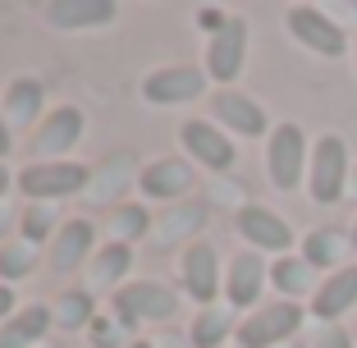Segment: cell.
Masks as SVG:
<instances>
[{
    "label": "cell",
    "instance_id": "obj_11",
    "mask_svg": "<svg viewBox=\"0 0 357 348\" xmlns=\"http://www.w3.org/2000/svg\"><path fill=\"white\" fill-rule=\"evenodd\" d=\"M92 257H96V225L83 220V215L64 220L60 234L46 243V266H51L55 275H74V271H83V262H92Z\"/></svg>",
    "mask_w": 357,
    "mask_h": 348
},
{
    "label": "cell",
    "instance_id": "obj_19",
    "mask_svg": "<svg viewBox=\"0 0 357 348\" xmlns=\"http://www.w3.org/2000/svg\"><path fill=\"white\" fill-rule=\"evenodd\" d=\"M206 225V202H178V206H165L151 225V239L156 248H174V243H192V234Z\"/></svg>",
    "mask_w": 357,
    "mask_h": 348
},
{
    "label": "cell",
    "instance_id": "obj_40",
    "mask_svg": "<svg viewBox=\"0 0 357 348\" xmlns=\"http://www.w3.org/2000/svg\"><path fill=\"white\" fill-rule=\"evenodd\" d=\"M284 348H312V344H298V339H294V344H284Z\"/></svg>",
    "mask_w": 357,
    "mask_h": 348
},
{
    "label": "cell",
    "instance_id": "obj_16",
    "mask_svg": "<svg viewBox=\"0 0 357 348\" xmlns=\"http://www.w3.org/2000/svg\"><path fill=\"white\" fill-rule=\"evenodd\" d=\"M137 188L142 197L151 202H178L192 192V160H178V156H160L151 165H142L137 174Z\"/></svg>",
    "mask_w": 357,
    "mask_h": 348
},
{
    "label": "cell",
    "instance_id": "obj_32",
    "mask_svg": "<svg viewBox=\"0 0 357 348\" xmlns=\"http://www.w3.org/2000/svg\"><path fill=\"white\" fill-rule=\"evenodd\" d=\"M312 348H353V335H348L344 326H316L312 330Z\"/></svg>",
    "mask_w": 357,
    "mask_h": 348
},
{
    "label": "cell",
    "instance_id": "obj_10",
    "mask_svg": "<svg viewBox=\"0 0 357 348\" xmlns=\"http://www.w3.org/2000/svg\"><path fill=\"white\" fill-rule=\"evenodd\" d=\"M243 60H248V19L229 14V23L206 42V64H202V69H206L211 83L229 87L234 78L243 74Z\"/></svg>",
    "mask_w": 357,
    "mask_h": 348
},
{
    "label": "cell",
    "instance_id": "obj_8",
    "mask_svg": "<svg viewBox=\"0 0 357 348\" xmlns=\"http://www.w3.org/2000/svg\"><path fill=\"white\" fill-rule=\"evenodd\" d=\"M206 69H197V64H165L142 78V101L147 106H188V101L206 96Z\"/></svg>",
    "mask_w": 357,
    "mask_h": 348
},
{
    "label": "cell",
    "instance_id": "obj_39",
    "mask_svg": "<svg viewBox=\"0 0 357 348\" xmlns=\"http://www.w3.org/2000/svg\"><path fill=\"white\" fill-rule=\"evenodd\" d=\"M348 197L357 202V165H353V174H348Z\"/></svg>",
    "mask_w": 357,
    "mask_h": 348
},
{
    "label": "cell",
    "instance_id": "obj_7",
    "mask_svg": "<svg viewBox=\"0 0 357 348\" xmlns=\"http://www.w3.org/2000/svg\"><path fill=\"white\" fill-rule=\"evenodd\" d=\"M178 142H183L188 160H197L211 174H225V169H234V160H238L234 137L225 133L215 119H183V124H178Z\"/></svg>",
    "mask_w": 357,
    "mask_h": 348
},
{
    "label": "cell",
    "instance_id": "obj_12",
    "mask_svg": "<svg viewBox=\"0 0 357 348\" xmlns=\"http://www.w3.org/2000/svg\"><path fill=\"white\" fill-rule=\"evenodd\" d=\"M178 275H183V294L192 298V303L211 307L215 303V294L225 289L220 280V252L211 248V243H188L183 248V257H178Z\"/></svg>",
    "mask_w": 357,
    "mask_h": 348
},
{
    "label": "cell",
    "instance_id": "obj_41",
    "mask_svg": "<svg viewBox=\"0 0 357 348\" xmlns=\"http://www.w3.org/2000/svg\"><path fill=\"white\" fill-rule=\"evenodd\" d=\"M348 234H353V252H357V225H353V229H348Z\"/></svg>",
    "mask_w": 357,
    "mask_h": 348
},
{
    "label": "cell",
    "instance_id": "obj_20",
    "mask_svg": "<svg viewBox=\"0 0 357 348\" xmlns=\"http://www.w3.org/2000/svg\"><path fill=\"white\" fill-rule=\"evenodd\" d=\"M353 252V234L335 229V225H326V229H312L303 239V262L312 266V271H344V257Z\"/></svg>",
    "mask_w": 357,
    "mask_h": 348
},
{
    "label": "cell",
    "instance_id": "obj_37",
    "mask_svg": "<svg viewBox=\"0 0 357 348\" xmlns=\"http://www.w3.org/2000/svg\"><path fill=\"white\" fill-rule=\"evenodd\" d=\"M14 151V133H10V124H5V110H0V160Z\"/></svg>",
    "mask_w": 357,
    "mask_h": 348
},
{
    "label": "cell",
    "instance_id": "obj_5",
    "mask_svg": "<svg viewBox=\"0 0 357 348\" xmlns=\"http://www.w3.org/2000/svg\"><path fill=\"white\" fill-rule=\"evenodd\" d=\"M284 28H289V37H294L298 46H307V51L321 55V60H339V55L348 51L344 28H339L326 10H316V5H294V10L284 14Z\"/></svg>",
    "mask_w": 357,
    "mask_h": 348
},
{
    "label": "cell",
    "instance_id": "obj_18",
    "mask_svg": "<svg viewBox=\"0 0 357 348\" xmlns=\"http://www.w3.org/2000/svg\"><path fill=\"white\" fill-rule=\"evenodd\" d=\"M348 307H357V266H344V271L326 275L312 294V317L316 326H335Z\"/></svg>",
    "mask_w": 357,
    "mask_h": 348
},
{
    "label": "cell",
    "instance_id": "obj_1",
    "mask_svg": "<svg viewBox=\"0 0 357 348\" xmlns=\"http://www.w3.org/2000/svg\"><path fill=\"white\" fill-rule=\"evenodd\" d=\"M348 174H353L348 142L339 133H321L312 142V165H307V192L316 206H335L339 197H348Z\"/></svg>",
    "mask_w": 357,
    "mask_h": 348
},
{
    "label": "cell",
    "instance_id": "obj_6",
    "mask_svg": "<svg viewBox=\"0 0 357 348\" xmlns=\"http://www.w3.org/2000/svg\"><path fill=\"white\" fill-rule=\"evenodd\" d=\"M110 303H115V317L124 321L128 330H133L137 321H169V317H178V294L169 285H160V280L124 285Z\"/></svg>",
    "mask_w": 357,
    "mask_h": 348
},
{
    "label": "cell",
    "instance_id": "obj_24",
    "mask_svg": "<svg viewBox=\"0 0 357 348\" xmlns=\"http://www.w3.org/2000/svg\"><path fill=\"white\" fill-rule=\"evenodd\" d=\"M271 285L280 289L289 303H298L303 294H316V271L303 257H280V262L271 266Z\"/></svg>",
    "mask_w": 357,
    "mask_h": 348
},
{
    "label": "cell",
    "instance_id": "obj_25",
    "mask_svg": "<svg viewBox=\"0 0 357 348\" xmlns=\"http://www.w3.org/2000/svg\"><path fill=\"white\" fill-rule=\"evenodd\" d=\"M51 312H55V326L60 330H87L96 321V303H92V294H83V289H64V294L51 303Z\"/></svg>",
    "mask_w": 357,
    "mask_h": 348
},
{
    "label": "cell",
    "instance_id": "obj_28",
    "mask_svg": "<svg viewBox=\"0 0 357 348\" xmlns=\"http://www.w3.org/2000/svg\"><path fill=\"white\" fill-rule=\"evenodd\" d=\"M60 206H51V202H32L28 211L19 215V229H23V239L37 248V243H51L55 234H60Z\"/></svg>",
    "mask_w": 357,
    "mask_h": 348
},
{
    "label": "cell",
    "instance_id": "obj_29",
    "mask_svg": "<svg viewBox=\"0 0 357 348\" xmlns=\"http://www.w3.org/2000/svg\"><path fill=\"white\" fill-rule=\"evenodd\" d=\"M32 266H37V248H32L28 239H14V243L0 248V280H5L10 289L19 285V280H28Z\"/></svg>",
    "mask_w": 357,
    "mask_h": 348
},
{
    "label": "cell",
    "instance_id": "obj_36",
    "mask_svg": "<svg viewBox=\"0 0 357 348\" xmlns=\"http://www.w3.org/2000/svg\"><path fill=\"white\" fill-rule=\"evenodd\" d=\"M14 312H19V307H14V289H10V285H0V326H5Z\"/></svg>",
    "mask_w": 357,
    "mask_h": 348
},
{
    "label": "cell",
    "instance_id": "obj_31",
    "mask_svg": "<svg viewBox=\"0 0 357 348\" xmlns=\"http://www.w3.org/2000/svg\"><path fill=\"white\" fill-rule=\"evenodd\" d=\"M128 335V326L119 317H96L92 326H87V339H92V348H119Z\"/></svg>",
    "mask_w": 357,
    "mask_h": 348
},
{
    "label": "cell",
    "instance_id": "obj_17",
    "mask_svg": "<svg viewBox=\"0 0 357 348\" xmlns=\"http://www.w3.org/2000/svg\"><path fill=\"white\" fill-rule=\"evenodd\" d=\"M266 280H271V271H266L261 252H238V257H229V275H225V298H229L234 312H248V307L261 298Z\"/></svg>",
    "mask_w": 357,
    "mask_h": 348
},
{
    "label": "cell",
    "instance_id": "obj_34",
    "mask_svg": "<svg viewBox=\"0 0 357 348\" xmlns=\"http://www.w3.org/2000/svg\"><path fill=\"white\" fill-rule=\"evenodd\" d=\"M151 348H192V339H188V335H178V330H165V335H160Z\"/></svg>",
    "mask_w": 357,
    "mask_h": 348
},
{
    "label": "cell",
    "instance_id": "obj_23",
    "mask_svg": "<svg viewBox=\"0 0 357 348\" xmlns=\"http://www.w3.org/2000/svg\"><path fill=\"white\" fill-rule=\"evenodd\" d=\"M133 271V248L128 243H105V248H96V257H92V289H124L119 280Z\"/></svg>",
    "mask_w": 357,
    "mask_h": 348
},
{
    "label": "cell",
    "instance_id": "obj_27",
    "mask_svg": "<svg viewBox=\"0 0 357 348\" xmlns=\"http://www.w3.org/2000/svg\"><path fill=\"white\" fill-rule=\"evenodd\" d=\"M229 330H238V326H234V317L225 307H202L197 317H192L188 339H192V348H220L229 339Z\"/></svg>",
    "mask_w": 357,
    "mask_h": 348
},
{
    "label": "cell",
    "instance_id": "obj_15",
    "mask_svg": "<svg viewBox=\"0 0 357 348\" xmlns=\"http://www.w3.org/2000/svg\"><path fill=\"white\" fill-rule=\"evenodd\" d=\"M42 19L60 32H78V28H110L119 19L115 0H46Z\"/></svg>",
    "mask_w": 357,
    "mask_h": 348
},
{
    "label": "cell",
    "instance_id": "obj_2",
    "mask_svg": "<svg viewBox=\"0 0 357 348\" xmlns=\"http://www.w3.org/2000/svg\"><path fill=\"white\" fill-rule=\"evenodd\" d=\"M14 183L32 202H64L92 188V165H83V160H32L19 169Z\"/></svg>",
    "mask_w": 357,
    "mask_h": 348
},
{
    "label": "cell",
    "instance_id": "obj_21",
    "mask_svg": "<svg viewBox=\"0 0 357 348\" xmlns=\"http://www.w3.org/2000/svg\"><path fill=\"white\" fill-rule=\"evenodd\" d=\"M51 326H55L51 307L46 303H28V307H19V312L0 326V348H32Z\"/></svg>",
    "mask_w": 357,
    "mask_h": 348
},
{
    "label": "cell",
    "instance_id": "obj_14",
    "mask_svg": "<svg viewBox=\"0 0 357 348\" xmlns=\"http://www.w3.org/2000/svg\"><path fill=\"white\" fill-rule=\"evenodd\" d=\"M211 119L225 128V133H238V137H261L266 133V110L257 106L248 92L238 87H220V92L211 96Z\"/></svg>",
    "mask_w": 357,
    "mask_h": 348
},
{
    "label": "cell",
    "instance_id": "obj_13",
    "mask_svg": "<svg viewBox=\"0 0 357 348\" xmlns=\"http://www.w3.org/2000/svg\"><path fill=\"white\" fill-rule=\"evenodd\" d=\"M83 128H87V115L78 106H55V110H46V119L37 124V137H32L37 160H60L64 151H74L78 137H83Z\"/></svg>",
    "mask_w": 357,
    "mask_h": 348
},
{
    "label": "cell",
    "instance_id": "obj_3",
    "mask_svg": "<svg viewBox=\"0 0 357 348\" xmlns=\"http://www.w3.org/2000/svg\"><path fill=\"white\" fill-rule=\"evenodd\" d=\"M307 165H312V147H307L303 124H294V119L275 124L271 137H266V174H271V183L280 192H294L307 179Z\"/></svg>",
    "mask_w": 357,
    "mask_h": 348
},
{
    "label": "cell",
    "instance_id": "obj_4",
    "mask_svg": "<svg viewBox=\"0 0 357 348\" xmlns=\"http://www.w3.org/2000/svg\"><path fill=\"white\" fill-rule=\"evenodd\" d=\"M298 330H303V307L280 298L271 307H257L252 317H243L234 339H238V348H284L294 344Z\"/></svg>",
    "mask_w": 357,
    "mask_h": 348
},
{
    "label": "cell",
    "instance_id": "obj_22",
    "mask_svg": "<svg viewBox=\"0 0 357 348\" xmlns=\"http://www.w3.org/2000/svg\"><path fill=\"white\" fill-rule=\"evenodd\" d=\"M42 106H46V87L37 78H14L5 87V96H0V110H5V124L10 128H28L32 119L42 115Z\"/></svg>",
    "mask_w": 357,
    "mask_h": 348
},
{
    "label": "cell",
    "instance_id": "obj_9",
    "mask_svg": "<svg viewBox=\"0 0 357 348\" xmlns=\"http://www.w3.org/2000/svg\"><path fill=\"white\" fill-rule=\"evenodd\" d=\"M234 229H238L243 243H252V252H280L289 257L294 248V229L284 215H275L271 206H257V202H243L234 211Z\"/></svg>",
    "mask_w": 357,
    "mask_h": 348
},
{
    "label": "cell",
    "instance_id": "obj_30",
    "mask_svg": "<svg viewBox=\"0 0 357 348\" xmlns=\"http://www.w3.org/2000/svg\"><path fill=\"white\" fill-rule=\"evenodd\" d=\"M124 169H128V156H110L101 165V179H96L87 192H92L96 202H115V206H119V192H124V183H128Z\"/></svg>",
    "mask_w": 357,
    "mask_h": 348
},
{
    "label": "cell",
    "instance_id": "obj_38",
    "mask_svg": "<svg viewBox=\"0 0 357 348\" xmlns=\"http://www.w3.org/2000/svg\"><path fill=\"white\" fill-rule=\"evenodd\" d=\"M5 192H10V165L0 160V197H5Z\"/></svg>",
    "mask_w": 357,
    "mask_h": 348
},
{
    "label": "cell",
    "instance_id": "obj_26",
    "mask_svg": "<svg viewBox=\"0 0 357 348\" xmlns=\"http://www.w3.org/2000/svg\"><path fill=\"white\" fill-rule=\"evenodd\" d=\"M151 211L142 206V202H119L115 211H110V239L115 243H137L151 234Z\"/></svg>",
    "mask_w": 357,
    "mask_h": 348
},
{
    "label": "cell",
    "instance_id": "obj_33",
    "mask_svg": "<svg viewBox=\"0 0 357 348\" xmlns=\"http://www.w3.org/2000/svg\"><path fill=\"white\" fill-rule=\"evenodd\" d=\"M225 23H229V14H225V10H211V5H206V10H197V28L206 32V37H215Z\"/></svg>",
    "mask_w": 357,
    "mask_h": 348
},
{
    "label": "cell",
    "instance_id": "obj_35",
    "mask_svg": "<svg viewBox=\"0 0 357 348\" xmlns=\"http://www.w3.org/2000/svg\"><path fill=\"white\" fill-rule=\"evenodd\" d=\"M14 225H19V215L10 211V206H5V202H0V248H5V243H10V229Z\"/></svg>",
    "mask_w": 357,
    "mask_h": 348
},
{
    "label": "cell",
    "instance_id": "obj_42",
    "mask_svg": "<svg viewBox=\"0 0 357 348\" xmlns=\"http://www.w3.org/2000/svg\"><path fill=\"white\" fill-rule=\"evenodd\" d=\"M128 348H151V344H128Z\"/></svg>",
    "mask_w": 357,
    "mask_h": 348
}]
</instances>
